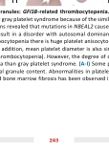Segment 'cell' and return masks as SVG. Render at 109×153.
<instances>
[{
	"mask_svg": "<svg viewBox=\"0 0 109 153\" xmlns=\"http://www.w3.org/2000/svg\"><path fill=\"white\" fill-rule=\"evenodd\" d=\"M43 0H28L27 6H41Z\"/></svg>",
	"mask_w": 109,
	"mask_h": 153,
	"instance_id": "1",
	"label": "cell"
},
{
	"mask_svg": "<svg viewBox=\"0 0 109 153\" xmlns=\"http://www.w3.org/2000/svg\"><path fill=\"white\" fill-rule=\"evenodd\" d=\"M48 6H61V2L60 0H50Z\"/></svg>",
	"mask_w": 109,
	"mask_h": 153,
	"instance_id": "2",
	"label": "cell"
},
{
	"mask_svg": "<svg viewBox=\"0 0 109 153\" xmlns=\"http://www.w3.org/2000/svg\"><path fill=\"white\" fill-rule=\"evenodd\" d=\"M6 5V0H0V6H5Z\"/></svg>",
	"mask_w": 109,
	"mask_h": 153,
	"instance_id": "3",
	"label": "cell"
},
{
	"mask_svg": "<svg viewBox=\"0 0 109 153\" xmlns=\"http://www.w3.org/2000/svg\"><path fill=\"white\" fill-rule=\"evenodd\" d=\"M77 1H78L79 3H84V2H86L87 0H77Z\"/></svg>",
	"mask_w": 109,
	"mask_h": 153,
	"instance_id": "4",
	"label": "cell"
}]
</instances>
